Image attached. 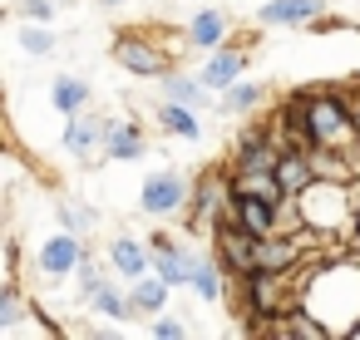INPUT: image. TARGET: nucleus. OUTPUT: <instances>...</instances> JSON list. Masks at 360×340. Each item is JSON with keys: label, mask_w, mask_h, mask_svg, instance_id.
<instances>
[{"label": "nucleus", "mask_w": 360, "mask_h": 340, "mask_svg": "<svg viewBox=\"0 0 360 340\" xmlns=\"http://www.w3.org/2000/svg\"><path fill=\"white\" fill-rule=\"evenodd\" d=\"M227 25H232V20H227L222 11H202V15L188 25V40H193L198 50H217V45L227 40Z\"/></svg>", "instance_id": "nucleus-20"}, {"label": "nucleus", "mask_w": 360, "mask_h": 340, "mask_svg": "<svg viewBox=\"0 0 360 340\" xmlns=\"http://www.w3.org/2000/svg\"><path fill=\"white\" fill-rule=\"evenodd\" d=\"M222 276H227V266H222L217 256H207V251L193 247V256H188V286H193V296L222 301Z\"/></svg>", "instance_id": "nucleus-15"}, {"label": "nucleus", "mask_w": 360, "mask_h": 340, "mask_svg": "<svg viewBox=\"0 0 360 340\" xmlns=\"http://www.w3.org/2000/svg\"><path fill=\"white\" fill-rule=\"evenodd\" d=\"M281 202H286V197H281ZM281 202L257 197V192H237V222H242L247 232H257V237H271V232H281Z\"/></svg>", "instance_id": "nucleus-12"}, {"label": "nucleus", "mask_w": 360, "mask_h": 340, "mask_svg": "<svg viewBox=\"0 0 360 340\" xmlns=\"http://www.w3.org/2000/svg\"><path fill=\"white\" fill-rule=\"evenodd\" d=\"M163 94L173 99V104H188V109H207L212 104V94H207V84L198 79V74H163Z\"/></svg>", "instance_id": "nucleus-17"}, {"label": "nucleus", "mask_w": 360, "mask_h": 340, "mask_svg": "<svg viewBox=\"0 0 360 340\" xmlns=\"http://www.w3.org/2000/svg\"><path fill=\"white\" fill-rule=\"evenodd\" d=\"M301 129H306L311 148H335V153H350V148L360 143V133H355V109H350L340 94H306Z\"/></svg>", "instance_id": "nucleus-3"}, {"label": "nucleus", "mask_w": 360, "mask_h": 340, "mask_svg": "<svg viewBox=\"0 0 360 340\" xmlns=\"http://www.w3.org/2000/svg\"><path fill=\"white\" fill-rule=\"evenodd\" d=\"M50 104L70 119V114H84L89 109V84L79 79V74H60L55 84H50Z\"/></svg>", "instance_id": "nucleus-18"}, {"label": "nucleus", "mask_w": 360, "mask_h": 340, "mask_svg": "<svg viewBox=\"0 0 360 340\" xmlns=\"http://www.w3.org/2000/svg\"><path fill=\"white\" fill-rule=\"evenodd\" d=\"M75 291H79V306H94V296L104 291V271H99V261L84 251L79 256V266H75Z\"/></svg>", "instance_id": "nucleus-22"}, {"label": "nucleus", "mask_w": 360, "mask_h": 340, "mask_svg": "<svg viewBox=\"0 0 360 340\" xmlns=\"http://www.w3.org/2000/svg\"><path fill=\"white\" fill-rule=\"evenodd\" d=\"M99 6H124V0H99Z\"/></svg>", "instance_id": "nucleus-29"}, {"label": "nucleus", "mask_w": 360, "mask_h": 340, "mask_svg": "<svg viewBox=\"0 0 360 340\" xmlns=\"http://www.w3.org/2000/svg\"><path fill=\"white\" fill-rule=\"evenodd\" d=\"M326 11V0H266L257 11L262 25H316Z\"/></svg>", "instance_id": "nucleus-14"}, {"label": "nucleus", "mask_w": 360, "mask_h": 340, "mask_svg": "<svg viewBox=\"0 0 360 340\" xmlns=\"http://www.w3.org/2000/svg\"><path fill=\"white\" fill-rule=\"evenodd\" d=\"M242 70H247V50H237V45H217V50H207L198 79H202L207 89H227V84L242 79Z\"/></svg>", "instance_id": "nucleus-10"}, {"label": "nucleus", "mask_w": 360, "mask_h": 340, "mask_svg": "<svg viewBox=\"0 0 360 340\" xmlns=\"http://www.w3.org/2000/svg\"><path fill=\"white\" fill-rule=\"evenodd\" d=\"M109 266H114L119 276H129V281H139V276H148V271H153V247H143L139 237H129V232H119V237L109 242Z\"/></svg>", "instance_id": "nucleus-13"}, {"label": "nucleus", "mask_w": 360, "mask_h": 340, "mask_svg": "<svg viewBox=\"0 0 360 340\" xmlns=\"http://www.w3.org/2000/svg\"><path fill=\"white\" fill-rule=\"evenodd\" d=\"M143 153H148V138L139 133V124H129V119H104V158L134 163V158H143Z\"/></svg>", "instance_id": "nucleus-11"}, {"label": "nucleus", "mask_w": 360, "mask_h": 340, "mask_svg": "<svg viewBox=\"0 0 360 340\" xmlns=\"http://www.w3.org/2000/svg\"><path fill=\"white\" fill-rule=\"evenodd\" d=\"M212 247H217V261L227 266V276L257 271V232H247L242 222H222L212 232Z\"/></svg>", "instance_id": "nucleus-6"}, {"label": "nucleus", "mask_w": 360, "mask_h": 340, "mask_svg": "<svg viewBox=\"0 0 360 340\" xmlns=\"http://www.w3.org/2000/svg\"><path fill=\"white\" fill-rule=\"evenodd\" d=\"M65 153L79 158L84 168H94V163L104 158V119H94V114H70V124H65Z\"/></svg>", "instance_id": "nucleus-7"}, {"label": "nucleus", "mask_w": 360, "mask_h": 340, "mask_svg": "<svg viewBox=\"0 0 360 340\" xmlns=\"http://www.w3.org/2000/svg\"><path fill=\"white\" fill-rule=\"evenodd\" d=\"M301 306L330 335H355V325H360V247H355V256L335 251L321 266H306Z\"/></svg>", "instance_id": "nucleus-1"}, {"label": "nucleus", "mask_w": 360, "mask_h": 340, "mask_svg": "<svg viewBox=\"0 0 360 340\" xmlns=\"http://www.w3.org/2000/svg\"><path fill=\"white\" fill-rule=\"evenodd\" d=\"M114 60L129 70V74H139V79H163L168 74V50L163 45H153L148 35H119L114 40Z\"/></svg>", "instance_id": "nucleus-5"}, {"label": "nucleus", "mask_w": 360, "mask_h": 340, "mask_svg": "<svg viewBox=\"0 0 360 340\" xmlns=\"http://www.w3.org/2000/svg\"><path fill=\"white\" fill-rule=\"evenodd\" d=\"M350 109H355V133H360V99H355V104H350Z\"/></svg>", "instance_id": "nucleus-28"}, {"label": "nucleus", "mask_w": 360, "mask_h": 340, "mask_svg": "<svg viewBox=\"0 0 360 340\" xmlns=\"http://www.w3.org/2000/svg\"><path fill=\"white\" fill-rule=\"evenodd\" d=\"M153 124H158V133H173V138H188V143H198L202 138V124H198V109H188V104H158V114H153Z\"/></svg>", "instance_id": "nucleus-16"}, {"label": "nucleus", "mask_w": 360, "mask_h": 340, "mask_svg": "<svg viewBox=\"0 0 360 340\" xmlns=\"http://www.w3.org/2000/svg\"><path fill=\"white\" fill-rule=\"evenodd\" d=\"M55 11H60L55 0H15V15H20V20H40V25H50Z\"/></svg>", "instance_id": "nucleus-26"}, {"label": "nucleus", "mask_w": 360, "mask_h": 340, "mask_svg": "<svg viewBox=\"0 0 360 340\" xmlns=\"http://www.w3.org/2000/svg\"><path fill=\"white\" fill-rule=\"evenodd\" d=\"M168 291H173V286H168L158 271H153V276H139V281L129 286V296H134V310H139V315H158V310L168 306Z\"/></svg>", "instance_id": "nucleus-19"}, {"label": "nucleus", "mask_w": 360, "mask_h": 340, "mask_svg": "<svg viewBox=\"0 0 360 340\" xmlns=\"http://www.w3.org/2000/svg\"><path fill=\"white\" fill-rule=\"evenodd\" d=\"M262 94H266L262 84H242V79H237V84H227V89H222L217 109H222V114H247V109H257V104H262Z\"/></svg>", "instance_id": "nucleus-21"}, {"label": "nucleus", "mask_w": 360, "mask_h": 340, "mask_svg": "<svg viewBox=\"0 0 360 340\" xmlns=\"http://www.w3.org/2000/svg\"><path fill=\"white\" fill-rule=\"evenodd\" d=\"M296 207H301V222H306L321 242H350L355 227H360L355 192H350V183H340V178H316L306 192H296Z\"/></svg>", "instance_id": "nucleus-2"}, {"label": "nucleus", "mask_w": 360, "mask_h": 340, "mask_svg": "<svg viewBox=\"0 0 360 340\" xmlns=\"http://www.w3.org/2000/svg\"><path fill=\"white\" fill-rule=\"evenodd\" d=\"M148 247H153V271H158L168 286H188V256H193V242H178V237L158 232Z\"/></svg>", "instance_id": "nucleus-9"}, {"label": "nucleus", "mask_w": 360, "mask_h": 340, "mask_svg": "<svg viewBox=\"0 0 360 340\" xmlns=\"http://www.w3.org/2000/svg\"><path fill=\"white\" fill-rule=\"evenodd\" d=\"M350 340H360V325H355V335H350Z\"/></svg>", "instance_id": "nucleus-30"}, {"label": "nucleus", "mask_w": 360, "mask_h": 340, "mask_svg": "<svg viewBox=\"0 0 360 340\" xmlns=\"http://www.w3.org/2000/svg\"><path fill=\"white\" fill-rule=\"evenodd\" d=\"M148 335H158V340H183V335H188V325H183L178 315H168V310H158V315L148 320Z\"/></svg>", "instance_id": "nucleus-27"}, {"label": "nucleus", "mask_w": 360, "mask_h": 340, "mask_svg": "<svg viewBox=\"0 0 360 340\" xmlns=\"http://www.w3.org/2000/svg\"><path fill=\"white\" fill-rule=\"evenodd\" d=\"M89 247H84V237L79 232H55L50 242H40V251H35V266L45 271V276H75V266H79V256H84Z\"/></svg>", "instance_id": "nucleus-8"}, {"label": "nucleus", "mask_w": 360, "mask_h": 340, "mask_svg": "<svg viewBox=\"0 0 360 340\" xmlns=\"http://www.w3.org/2000/svg\"><path fill=\"white\" fill-rule=\"evenodd\" d=\"M355 247H360V227H355Z\"/></svg>", "instance_id": "nucleus-31"}, {"label": "nucleus", "mask_w": 360, "mask_h": 340, "mask_svg": "<svg viewBox=\"0 0 360 340\" xmlns=\"http://www.w3.org/2000/svg\"><path fill=\"white\" fill-rule=\"evenodd\" d=\"M55 217H60V227H70V232H79V237L89 242V232H94V212H89V207L60 202V207H55Z\"/></svg>", "instance_id": "nucleus-24"}, {"label": "nucleus", "mask_w": 360, "mask_h": 340, "mask_svg": "<svg viewBox=\"0 0 360 340\" xmlns=\"http://www.w3.org/2000/svg\"><path fill=\"white\" fill-rule=\"evenodd\" d=\"M188 202H193V188H188V178H183V173L163 168V173H148V178H143L139 207H143L148 217H178Z\"/></svg>", "instance_id": "nucleus-4"}, {"label": "nucleus", "mask_w": 360, "mask_h": 340, "mask_svg": "<svg viewBox=\"0 0 360 340\" xmlns=\"http://www.w3.org/2000/svg\"><path fill=\"white\" fill-rule=\"evenodd\" d=\"M20 45H25L30 55H50V50H55V35H50L40 20H25V30H20Z\"/></svg>", "instance_id": "nucleus-25"}, {"label": "nucleus", "mask_w": 360, "mask_h": 340, "mask_svg": "<svg viewBox=\"0 0 360 340\" xmlns=\"http://www.w3.org/2000/svg\"><path fill=\"white\" fill-rule=\"evenodd\" d=\"M94 310L109 315V320H134V315H139V310H134V296H124L114 281H104V291L94 296Z\"/></svg>", "instance_id": "nucleus-23"}]
</instances>
